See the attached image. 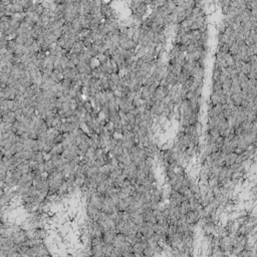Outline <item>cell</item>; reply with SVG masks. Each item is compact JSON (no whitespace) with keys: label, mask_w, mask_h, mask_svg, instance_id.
Returning a JSON list of instances; mask_svg holds the SVG:
<instances>
[{"label":"cell","mask_w":257,"mask_h":257,"mask_svg":"<svg viewBox=\"0 0 257 257\" xmlns=\"http://www.w3.org/2000/svg\"><path fill=\"white\" fill-rule=\"evenodd\" d=\"M83 211L86 213V214L88 215V217L93 219L94 221H97L99 218V215H101V210L97 209L96 207L93 206V205L91 204H86L85 209H83Z\"/></svg>","instance_id":"1"},{"label":"cell","mask_w":257,"mask_h":257,"mask_svg":"<svg viewBox=\"0 0 257 257\" xmlns=\"http://www.w3.org/2000/svg\"><path fill=\"white\" fill-rule=\"evenodd\" d=\"M12 238H13V240H14L15 244H23V243L27 240L25 229H22L21 231L16 232V233H13Z\"/></svg>","instance_id":"2"},{"label":"cell","mask_w":257,"mask_h":257,"mask_svg":"<svg viewBox=\"0 0 257 257\" xmlns=\"http://www.w3.org/2000/svg\"><path fill=\"white\" fill-rule=\"evenodd\" d=\"M118 234L117 230H109V231L104 232V235H102V240L105 243H113V239H115L116 235Z\"/></svg>","instance_id":"3"},{"label":"cell","mask_w":257,"mask_h":257,"mask_svg":"<svg viewBox=\"0 0 257 257\" xmlns=\"http://www.w3.org/2000/svg\"><path fill=\"white\" fill-rule=\"evenodd\" d=\"M108 189H109V186H108V183H107V179L105 180H102L101 183L97 185V188H96V192L99 194H102V195H105L107 193Z\"/></svg>","instance_id":"4"},{"label":"cell","mask_w":257,"mask_h":257,"mask_svg":"<svg viewBox=\"0 0 257 257\" xmlns=\"http://www.w3.org/2000/svg\"><path fill=\"white\" fill-rule=\"evenodd\" d=\"M61 130H63V133H70L74 130V124L71 123H68V122H64V123L61 124Z\"/></svg>","instance_id":"5"},{"label":"cell","mask_w":257,"mask_h":257,"mask_svg":"<svg viewBox=\"0 0 257 257\" xmlns=\"http://www.w3.org/2000/svg\"><path fill=\"white\" fill-rule=\"evenodd\" d=\"M55 167L53 165L52 161L49 160V161H45V172L48 173V174H52L53 172L55 171Z\"/></svg>","instance_id":"6"},{"label":"cell","mask_w":257,"mask_h":257,"mask_svg":"<svg viewBox=\"0 0 257 257\" xmlns=\"http://www.w3.org/2000/svg\"><path fill=\"white\" fill-rule=\"evenodd\" d=\"M0 236L2 237H12L13 231L11 228H0Z\"/></svg>","instance_id":"7"},{"label":"cell","mask_w":257,"mask_h":257,"mask_svg":"<svg viewBox=\"0 0 257 257\" xmlns=\"http://www.w3.org/2000/svg\"><path fill=\"white\" fill-rule=\"evenodd\" d=\"M33 160L36 161L37 163H42V162H45L44 161V156H43L42 151H37V152H35Z\"/></svg>","instance_id":"8"},{"label":"cell","mask_w":257,"mask_h":257,"mask_svg":"<svg viewBox=\"0 0 257 257\" xmlns=\"http://www.w3.org/2000/svg\"><path fill=\"white\" fill-rule=\"evenodd\" d=\"M117 208L119 211H126L127 208H128V205L126 204L125 200L124 199H120L119 202L117 203Z\"/></svg>","instance_id":"9"},{"label":"cell","mask_w":257,"mask_h":257,"mask_svg":"<svg viewBox=\"0 0 257 257\" xmlns=\"http://www.w3.org/2000/svg\"><path fill=\"white\" fill-rule=\"evenodd\" d=\"M63 141H64L63 134H60V135H58V136L54 139V143H55V144H60V143H63Z\"/></svg>","instance_id":"10"}]
</instances>
